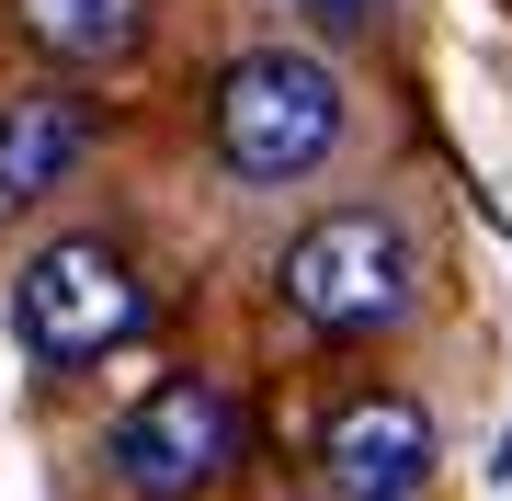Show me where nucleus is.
Segmentation results:
<instances>
[{"label":"nucleus","instance_id":"4","mask_svg":"<svg viewBox=\"0 0 512 501\" xmlns=\"http://www.w3.org/2000/svg\"><path fill=\"white\" fill-rule=\"evenodd\" d=\"M239 456H251V410H239L217 376H160L126 422L103 433V467L126 501H205L239 479Z\"/></svg>","mask_w":512,"mask_h":501},{"label":"nucleus","instance_id":"1","mask_svg":"<svg viewBox=\"0 0 512 501\" xmlns=\"http://www.w3.org/2000/svg\"><path fill=\"white\" fill-rule=\"evenodd\" d=\"M205 126H217V160L239 183H308L342 149V80L308 46H239L205 92Z\"/></svg>","mask_w":512,"mask_h":501},{"label":"nucleus","instance_id":"5","mask_svg":"<svg viewBox=\"0 0 512 501\" xmlns=\"http://www.w3.org/2000/svg\"><path fill=\"white\" fill-rule=\"evenodd\" d=\"M433 410L399 399V388H365V399H342L319 422V479L330 501H421V479H433Z\"/></svg>","mask_w":512,"mask_h":501},{"label":"nucleus","instance_id":"8","mask_svg":"<svg viewBox=\"0 0 512 501\" xmlns=\"http://www.w3.org/2000/svg\"><path fill=\"white\" fill-rule=\"evenodd\" d=\"M308 23H330V35H353V23H376V0H296Z\"/></svg>","mask_w":512,"mask_h":501},{"label":"nucleus","instance_id":"9","mask_svg":"<svg viewBox=\"0 0 512 501\" xmlns=\"http://www.w3.org/2000/svg\"><path fill=\"white\" fill-rule=\"evenodd\" d=\"M501 479H512V445H501Z\"/></svg>","mask_w":512,"mask_h":501},{"label":"nucleus","instance_id":"2","mask_svg":"<svg viewBox=\"0 0 512 501\" xmlns=\"http://www.w3.org/2000/svg\"><path fill=\"white\" fill-rule=\"evenodd\" d=\"M274 285H285V308L308 319L319 342H365V331H399V319H410L421 262H410V228H399V217L342 205V217H319V228L285 240Z\"/></svg>","mask_w":512,"mask_h":501},{"label":"nucleus","instance_id":"3","mask_svg":"<svg viewBox=\"0 0 512 501\" xmlns=\"http://www.w3.org/2000/svg\"><path fill=\"white\" fill-rule=\"evenodd\" d=\"M148 331V285L137 262L103 240V228H69V240H46L35 262L12 274V342L35 353V365H103L114 342Z\"/></svg>","mask_w":512,"mask_h":501},{"label":"nucleus","instance_id":"7","mask_svg":"<svg viewBox=\"0 0 512 501\" xmlns=\"http://www.w3.org/2000/svg\"><path fill=\"white\" fill-rule=\"evenodd\" d=\"M12 23L57 69H114V57L148 46V0H12Z\"/></svg>","mask_w":512,"mask_h":501},{"label":"nucleus","instance_id":"6","mask_svg":"<svg viewBox=\"0 0 512 501\" xmlns=\"http://www.w3.org/2000/svg\"><path fill=\"white\" fill-rule=\"evenodd\" d=\"M92 137H103L92 92H57V80H23V92H0V228L35 217L57 183H80Z\"/></svg>","mask_w":512,"mask_h":501}]
</instances>
